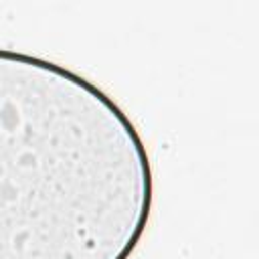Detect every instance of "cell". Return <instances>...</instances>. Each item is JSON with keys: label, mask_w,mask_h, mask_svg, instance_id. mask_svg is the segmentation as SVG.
Here are the masks:
<instances>
[{"label": "cell", "mask_w": 259, "mask_h": 259, "mask_svg": "<svg viewBox=\"0 0 259 259\" xmlns=\"http://www.w3.org/2000/svg\"><path fill=\"white\" fill-rule=\"evenodd\" d=\"M2 107V259H127L150 219V158L134 123L87 79L28 55Z\"/></svg>", "instance_id": "1"}]
</instances>
